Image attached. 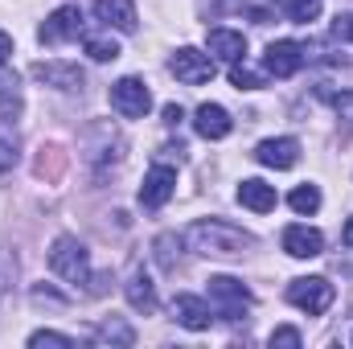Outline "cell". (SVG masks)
Here are the masks:
<instances>
[{"label": "cell", "instance_id": "52a82bcc", "mask_svg": "<svg viewBox=\"0 0 353 349\" xmlns=\"http://www.w3.org/2000/svg\"><path fill=\"white\" fill-rule=\"evenodd\" d=\"M169 70H173L185 87H201V83L214 79V58L201 54V50H193V46H181L173 58H169Z\"/></svg>", "mask_w": 353, "mask_h": 349}, {"label": "cell", "instance_id": "8fae6325", "mask_svg": "<svg viewBox=\"0 0 353 349\" xmlns=\"http://www.w3.org/2000/svg\"><path fill=\"white\" fill-rule=\"evenodd\" d=\"M193 128H197V136H205V140H226L230 128H234V119H230L226 107H218V103H201V107L193 111Z\"/></svg>", "mask_w": 353, "mask_h": 349}, {"label": "cell", "instance_id": "6da1fadb", "mask_svg": "<svg viewBox=\"0 0 353 349\" xmlns=\"http://www.w3.org/2000/svg\"><path fill=\"white\" fill-rule=\"evenodd\" d=\"M185 243H189V251H197L205 259H239V255H247V247H255V239L247 230H239V226H230L222 218L193 222L185 230Z\"/></svg>", "mask_w": 353, "mask_h": 349}, {"label": "cell", "instance_id": "7c38bea8", "mask_svg": "<svg viewBox=\"0 0 353 349\" xmlns=\"http://www.w3.org/2000/svg\"><path fill=\"white\" fill-rule=\"evenodd\" d=\"M283 251L292 255V259H316L321 251H325V235L321 230H312V226H288L283 230Z\"/></svg>", "mask_w": 353, "mask_h": 349}, {"label": "cell", "instance_id": "f546056e", "mask_svg": "<svg viewBox=\"0 0 353 349\" xmlns=\"http://www.w3.org/2000/svg\"><path fill=\"white\" fill-rule=\"evenodd\" d=\"M8 58H12V37H8V33L0 29V66H4Z\"/></svg>", "mask_w": 353, "mask_h": 349}, {"label": "cell", "instance_id": "8992f818", "mask_svg": "<svg viewBox=\"0 0 353 349\" xmlns=\"http://www.w3.org/2000/svg\"><path fill=\"white\" fill-rule=\"evenodd\" d=\"M111 107L123 115V119H144L148 115V107H152V94L144 87V79H119L115 87H111Z\"/></svg>", "mask_w": 353, "mask_h": 349}, {"label": "cell", "instance_id": "ba28073f", "mask_svg": "<svg viewBox=\"0 0 353 349\" xmlns=\"http://www.w3.org/2000/svg\"><path fill=\"white\" fill-rule=\"evenodd\" d=\"M304 46L300 41H271L267 46V54H263V62H267V74H275V79H292L300 66H304Z\"/></svg>", "mask_w": 353, "mask_h": 349}, {"label": "cell", "instance_id": "30bf717a", "mask_svg": "<svg viewBox=\"0 0 353 349\" xmlns=\"http://www.w3.org/2000/svg\"><path fill=\"white\" fill-rule=\"evenodd\" d=\"M173 317H176V325H185L189 333H205L214 325V308L201 296H189V292H181L173 300Z\"/></svg>", "mask_w": 353, "mask_h": 349}, {"label": "cell", "instance_id": "277c9868", "mask_svg": "<svg viewBox=\"0 0 353 349\" xmlns=\"http://www.w3.org/2000/svg\"><path fill=\"white\" fill-rule=\"evenodd\" d=\"M210 300H214L218 317H226V321H243L251 312V292L234 275H214L210 279Z\"/></svg>", "mask_w": 353, "mask_h": 349}, {"label": "cell", "instance_id": "484cf974", "mask_svg": "<svg viewBox=\"0 0 353 349\" xmlns=\"http://www.w3.org/2000/svg\"><path fill=\"white\" fill-rule=\"evenodd\" d=\"M271 346H283V349H300V346H304V337H300L296 329H288V325H283V329H275V333H271Z\"/></svg>", "mask_w": 353, "mask_h": 349}, {"label": "cell", "instance_id": "7a4b0ae2", "mask_svg": "<svg viewBox=\"0 0 353 349\" xmlns=\"http://www.w3.org/2000/svg\"><path fill=\"white\" fill-rule=\"evenodd\" d=\"M50 271L58 279H66V283H87V275H90L87 247L74 235H58L54 247H50Z\"/></svg>", "mask_w": 353, "mask_h": 349}, {"label": "cell", "instance_id": "4fadbf2b", "mask_svg": "<svg viewBox=\"0 0 353 349\" xmlns=\"http://www.w3.org/2000/svg\"><path fill=\"white\" fill-rule=\"evenodd\" d=\"M255 161L267 165V169H292V165L300 161V140H292V136L263 140V144L255 148Z\"/></svg>", "mask_w": 353, "mask_h": 349}, {"label": "cell", "instance_id": "7402d4cb", "mask_svg": "<svg viewBox=\"0 0 353 349\" xmlns=\"http://www.w3.org/2000/svg\"><path fill=\"white\" fill-rule=\"evenodd\" d=\"M230 83H234L239 90H259L267 79L259 74V70H251L247 62H230Z\"/></svg>", "mask_w": 353, "mask_h": 349}, {"label": "cell", "instance_id": "2e32d148", "mask_svg": "<svg viewBox=\"0 0 353 349\" xmlns=\"http://www.w3.org/2000/svg\"><path fill=\"white\" fill-rule=\"evenodd\" d=\"M205 46H210V58H222V62H243L247 58V37L234 33V29H210Z\"/></svg>", "mask_w": 353, "mask_h": 349}, {"label": "cell", "instance_id": "4dcf8cb0", "mask_svg": "<svg viewBox=\"0 0 353 349\" xmlns=\"http://www.w3.org/2000/svg\"><path fill=\"white\" fill-rule=\"evenodd\" d=\"M341 243H345V247H353V218L345 222V230H341Z\"/></svg>", "mask_w": 353, "mask_h": 349}, {"label": "cell", "instance_id": "f1b7e54d", "mask_svg": "<svg viewBox=\"0 0 353 349\" xmlns=\"http://www.w3.org/2000/svg\"><path fill=\"white\" fill-rule=\"evenodd\" d=\"M181 119H185V111H181L176 103H169V107H165V123H169V128H176Z\"/></svg>", "mask_w": 353, "mask_h": 349}, {"label": "cell", "instance_id": "d4e9b609", "mask_svg": "<svg viewBox=\"0 0 353 349\" xmlns=\"http://www.w3.org/2000/svg\"><path fill=\"white\" fill-rule=\"evenodd\" d=\"M329 33H333V41H353V12H337Z\"/></svg>", "mask_w": 353, "mask_h": 349}, {"label": "cell", "instance_id": "603a6c76", "mask_svg": "<svg viewBox=\"0 0 353 349\" xmlns=\"http://www.w3.org/2000/svg\"><path fill=\"white\" fill-rule=\"evenodd\" d=\"M83 41H87V54L94 62H115L119 58V46L111 37H83Z\"/></svg>", "mask_w": 353, "mask_h": 349}, {"label": "cell", "instance_id": "5bb4252c", "mask_svg": "<svg viewBox=\"0 0 353 349\" xmlns=\"http://www.w3.org/2000/svg\"><path fill=\"white\" fill-rule=\"evenodd\" d=\"M94 17L107 29H119V33H136V25H140L132 0H94Z\"/></svg>", "mask_w": 353, "mask_h": 349}, {"label": "cell", "instance_id": "9c48e42d", "mask_svg": "<svg viewBox=\"0 0 353 349\" xmlns=\"http://www.w3.org/2000/svg\"><path fill=\"white\" fill-rule=\"evenodd\" d=\"M173 189H176V169L152 165V169L144 173V185H140V206L157 210V206H165V201L173 197Z\"/></svg>", "mask_w": 353, "mask_h": 349}, {"label": "cell", "instance_id": "44dd1931", "mask_svg": "<svg viewBox=\"0 0 353 349\" xmlns=\"http://www.w3.org/2000/svg\"><path fill=\"white\" fill-rule=\"evenodd\" d=\"M94 341H103V346H107V341H115V346H132V341H136V333H132L123 321H107V325H99V329H94Z\"/></svg>", "mask_w": 353, "mask_h": 349}, {"label": "cell", "instance_id": "9a60e30c", "mask_svg": "<svg viewBox=\"0 0 353 349\" xmlns=\"http://www.w3.org/2000/svg\"><path fill=\"white\" fill-rule=\"evenodd\" d=\"M33 74L46 83V87H58V90H79L83 87V70L74 62H37Z\"/></svg>", "mask_w": 353, "mask_h": 349}, {"label": "cell", "instance_id": "83f0119b", "mask_svg": "<svg viewBox=\"0 0 353 349\" xmlns=\"http://www.w3.org/2000/svg\"><path fill=\"white\" fill-rule=\"evenodd\" d=\"M12 165H17V148L8 140H0V173H8Z\"/></svg>", "mask_w": 353, "mask_h": 349}, {"label": "cell", "instance_id": "ffe728a7", "mask_svg": "<svg viewBox=\"0 0 353 349\" xmlns=\"http://www.w3.org/2000/svg\"><path fill=\"white\" fill-rule=\"evenodd\" d=\"M283 17L296 25H308L321 17V0H283Z\"/></svg>", "mask_w": 353, "mask_h": 349}, {"label": "cell", "instance_id": "cb8c5ba5", "mask_svg": "<svg viewBox=\"0 0 353 349\" xmlns=\"http://www.w3.org/2000/svg\"><path fill=\"white\" fill-rule=\"evenodd\" d=\"M29 346H33V349H41V346H62V349H70V346H74V337H66V333H54V329H37V333L29 337Z\"/></svg>", "mask_w": 353, "mask_h": 349}, {"label": "cell", "instance_id": "4316f807", "mask_svg": "<svg viewBox=\"0 0 353 349\" xmlns=\"http://www.w3.org/2000/svg\"><path fill=\"white\" fill-rule=\"evenodd\" d=\"M173 247H176L173 235H161L157 239V259H161V267H169V271H173Z\"/></svg>", "mask_w": 353, "mask_h": 349}, {"label": "cell", "instance_id": "3957f363", "mask_svg": "<svg viewBox=\"0 0 353 349\" xmlns=\"http://www.w3.org/2000/svg\"><path fill=\"white\" fill-rule=\"evenodd\" d=\"M333 283L325 279V275H304V279H292L288 283V304H296L300 312H308V317H321V312H329V304H333Z\"/></svg>", "mask_w": 353, "mask_h": 349}, {"label": "cell", "instance_id": "5b68a950", "mask_svg": "<svg viewBox=\"0 0 353 349\" xmlns=\"http://www.w3.org/2000/svg\"><path fill=\"white\" fill-rule=\"evenodd\" d=\"M37 37H41L46 46L79 41V37H83V8H79V4H62V8H54V12H50V17L41 21Z\"/></svg>", "mask_w": 353, "mask_h": 349}, {"label": "cell", "instance_id": "d6986e66", "mask_svg": "<svg viewBox=\"0 0 353 349\" xmlns=\"http://www.w3.org/2000/svg\"><path fill=\"white\" fill-rule=\"evenodd\" d=\"M288 206H292L296 214H316V210H321V189H316V185H296L292 197H288Z\"/></svg>", "mask_w": 353, "mask_h": 349}, {"label": "cell", "instance_id": "e0dca14e", "mask_svg": "<svg viewBox=\"0 0 353 349\" xmlns=\"http://www.w3.org/2000/svg\"><path fill=\"white\" fill-rule=\"evenodd\" d=\"M123 292H128V304H132L136 312H157V288H152V279L144 275V267H136V271L128 275Z\"/></svg>", "mask_w": 353, "mask_h": 349}, {"label": "cell", "instance_id": "ac0fdd59", "mask_svg": "<svg viewBox=\"0 0 353 349\" xmlns=\"http://www.w3.org/2000/svg\"><path fill=\"white\" fill-rule=\"evenodd\" d=\"M239 201H243L247 210H255V214H271L279 197H275V185H267V181H259V177H251V181L239 185Z\"/></svg>", "mask_w": 353, "mask_h": 349}]
</instances>
